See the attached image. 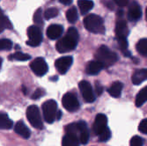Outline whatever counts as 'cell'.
I'll use <instances>...</instances> for the list:
<instances>
[{
	"instance_id": "obj_4",
	"label": "cell",
	"mask_w": 147,
	"mask_h": 146,
	"mask_svg": "<svg viewBox=\"0 0 147 146\" xmlns=\"http://www.w3.org/2000/svg\"><path fill=\"white\" fill-rule=\"evenodd\" d=\"M42 113L44 120L48 123H52L57 120V103L54 100H49L42 104Z\"/></svg>"
},
{
	"instance_id": "obj_39",
	"label": "cell",
	"mask_w": 147,
	"mask_h": 146,
	"mask_svg": "<svg viewBox=\"0 0 147 146\" xmlns=\"http://www.w3.org/2000/svg\"><path fill=\"white\" fill-rule=\"evenodd\" d=\"M145 19H146V21H147V7H146V10H145Z\"/></svg>"
},
{
	"instance_id": "obj_22",
	"label": "cell",
	"mask_w": 147,
	"mask_h": 146,
	"mask_svg": "<svg viewBox=\"0 0 147 146\" xmlns=\"http://www.w3.org/2000/svg\"><path fill=\"white\" fill-rule=\"evenodd\" d=\"M11 29L12 25L9 19L4 14L3 11L0 8V34H1L5 29Z\"/></svg>"
},
{
	"instance_id": "obj_36",
	"label": "cell",
	"mask_w": 147,
	"mask_h": 146,
	"mask_svg": "<svg viewBox=\"0 0 147 146\" xmlns=\"http://www.w3.org/2000/svg\"><path fill=\"white\" fill-rule=\"evenodd\" d=\"M95 92H96V94H97L98 96L101 95V94L103 92V87L99 82L95 83Z\"/></svg>"
},
{
	"instance_id": "obj_6",
	"label": "cell",
	"mask_w": 147,
	"mask_h": 146,
	"mask_svg": "<svg viewBox=\"0 0 147 146\" xmlns=\"http://www.w3.org/2000/svg\"><path fill=\"white\" fill-rule=\"evenodd\" d=\"M28 40L26 41V44L31 47H37L42 42V32L40 26L34 25L31 26L28 29Z\"/></svg>"
},
{
	"instance_id": "obj_23",
	"label": "cell",
	"mask_w": 147,
	"mask_h": 146,
	"mask_svg": "<svg viewBox=\"0 0 147 146\" xmlns=\"http://www.w3.org/2000/svg\"><path fill=\"white\" fill-rule=\"evenodd\" d=\"M147 101V86L141 89L136 97V106L140 108L143 104Z\"/></svg>"
},
{
	"instance_id": "obj_25",
	"label": "cell",
	"mask_w": 147,
	"mask_h": 146,
	"mask_svg": "<svg viewBox=\"0 0 147 146\" xmlns=\"http://www.w3.org/2000/svg\"><path fill=\"white\" fill-rule=\"evenodd\" d=\"M137 50L140 55L147 57V39H141L137 43Z\"/></svg>"
},
{
	"instance_id": "obj_26",
	"label": "cell",
	"mask_w": 147,
	"mask_h": 146,
	"mask_svg": "<svg viewBox=\"0 0 147 146\" xmlns=\"http://www.w3.org/2000/svg\"><path fill=\"white\" fill-rule=\"evenodd\" d=\"M66 18H67L69 22L75 23L78 20V19L77 8L74 7V6L70 8L67 11H66Z\"/></svg>"
},
{
	"instance_id": "obj_1",
	"label": "cell",
	"mask_w": 147,
	"mask_h": 146,
	"mask_svg": "<svg viewBox=\"0 0 147 146\" xmlns=\"http://www.w3.org/2000/svg\"><path fill=\"white\" fill-rule=\"evenodd\" d=\"M78 42V32L75 28H70L66 35L57 43V49L59 53H66L73 50Z\"/></svg>"
},
{
	"instance_id": "obj_28",
	"label": "cell",
	"mask_w": 147,
	"mask_h": 146,
	"mask_svg": "<svg viewBox=\"0 0 147 146\" xmlns=\"http://www.w3.org/2000/svg\"><path fill=\"white\" fill-rule=\"evenodd\" d=\"M89 137H90V134H89V130H88V128H87V125L86 123L85 122L83 127H82V130H81V134H80V137H79V141L82 144H86L88 143V140H89Z\"/></svg>"
},
{
	"instance_id": "obj_24",
	"label": "cell",
	"mask_w": 147,
	"mask_h": 146,
	"mask_svg": "<svg viewBox=\"0 0 147 146\" xmlns=\"http://www.w3.org/2000/svg\"><path fill=\"white\" fill-rule=\"evenodd\" d=\"M117 42H118V46L121 49L122 53L125 56V57H129V45H128V40L127 38H116Z\"/></svg>"
},
{
	"instance_id": "obj_38",
	"label": "cell",
	"mask_w": 147,
	"mask_h": 146,
	"mask_svg": "<svg viewBox=\"0 0 147 146\" xmlns=\"http://www.w3.org/2000/svg\"><path fill=\"white\" fill-rule=\"evenodd\" d=\"M59 1H60V3H62V4L65 5H68L70 4H71L72 0H59Z\"/></svg>"
},
{
	"instance_id": "obj_12",
	"label": "cell",
	"mask_w": 147,
	"mask_h": 146,
	"mask_svg": "<svg viewBox=\"0 0 147 146\" xmlns=\"http://www.w3.org/2000/svg\"><path fill=\"white\" fill-rule=\"evenodd\" d=\"M141 15H142V11L140 5L136 1H133L129 7L128 19L130 21H136L141 18Z\"/></svg>"
},
{
	"instance_id": "obj_32",
	"label": "cell",
	"mask_w": 147,
	"mask_h": 146,
	"mask_svg": "<svg viewBox=\"0 0 147 146\" xmlns=\"http://www.w3.org/2000/svg\"><path fill=\"white\" fill-rule=\"evenodd\" d=\"M12 48V42L8 39L0 40V51L1 50H10Z\"/></svg>"
},
{
	"instance_id": "obj_34",
	"label": "cell",
	"mask_w": 147,
	"mask_h": 146,
	"mask_svg": "<svg viewBox=\"0 0 147 146\" xmlns=\"http://www.w3.org/2000/svg\"><path fill=\"white\" fill-rule=\"evenodd\" d=\"M45 95V91L42 88H38L34 91V92L32 95V99L33 100H38L40 98H42V96Z\"/></svg>"
},
{
	"instance_id": "obj_17",
	"label": "cell",
	"mask_w": 147,
	"mask_h": 146,
	"mask_svg": "<svg viewBox=\"0 0 147 146\" xmlns=\"http://www.w3.org/2000/svg\"><path fill=\"white\" fill-rule=\"evenodd\" d=\"M147 79V70L146 69H140L137 70L134 73H133L131 77V81L132 83L138 85L145 81Z\"/></svg>"
},
{
	"instance_id": "obj_5",
	"label": "cell",
	"mask_w": 147,
	"mask_h": 146,
	"mask_svg": "<svg viewBox=\"0 0 147 146\" xmlns=\"http://www.w3.org/2000/svg\"><path fill=\"white\" fill-rule=\"evenodd\" d=\"M26 118H28V122L34 128H36L38 129H43L42 116L37 106L35 105L29 106L28 109H26Z\"/></svg>"
},
{
	"instance_id": "obj_10",
	"label": "cell",
	"mask_w": 147,
	"mask_h": 146,
	"mask_svg": "<svg viewBox=\"0 0 147 146\" xmlns=\"http://www.w3.org/2000/svg\"><path fill=\"white\" fill-rule=\"evenodd\" d=\"M73 59L71 57H63L56 60L55 67L60 74H65L72 64Z\"/></svg>"
},
{
	"instance_id": "obj_20",
	"label": "cell",
	"mask_w": 147,
	"mask_h": 146,
	"mask_svg": "<svg viewBox=\"0 0 147 146\" xmlns=\"http://www.w3.org/2000/svg\"><path fill=\"white\" fill-rule=\"evenodd\" d=\"M13 127V122L9 118V116L0 112V129H11Z\"/></svg>"
},
{
	"instance_id": "obj_40",
	"label": "cell",
	"mask_w": 147,
	"mask_h": 146,
	"mask_svg": "<svg viewBox=\"0 0 147 146\" xmlns=\"http://www.w3.org/2000/svg\"><path fill=\"white\" fill-rule=\"evenodd\" d=\"M2 58H0V69H1V66H2Z\"/></svg>"
},
{
	"instance_id": "obj_31",
	"label": "cell",
	"mask_w": 147,
	"mask_h": 146,
	"mask_svg": "<svg viewBox=\"0 0 147 146\" xmlns=\"http://www.w3.org/2000/svg\"><path fill=\"white\" fill-rule=\"evenodd\" d=\"M99 137H100V142H107L108 140L110 139L111 137V131L110 129L107 127L104 130L101 131V133L99 135Z\"/></svg>"
},
{
	"instance_id": "obj_11",
	"label": "cell",
	"mask_w": 147,
	"mask_h": 146,
	"mask_svg": "<svg viewBox=\"0 0 147 146\" xmlns=\"http://www.w3.org/2000/svg\"><path fill=\"white\" fill-rule=\"evenodd\" d=\"M108 124V118L103 114H98L95 117L94 123H93V131L96 135H100L101 133V131L104 130Z\"/></svg>"
},
{
	"instance_id": "obj_14",
	"label": "cell",
	"mask_w": 147,
	"mask_h": 146,
	"mask_svg": "<svg viewBox=\"0 0 147 146\" xmlns=\"http://www.w3.org/2000/svg\"><path fill=\"white\" fill-rule=\"evenodd\" d=\"M63 32V26L58 24H53L50 25L47 29V36L51 40L58 39Z\"/></svg>"
},
{
	"instance_id": "obj_2",
	"label": "cell",
	"mask_w": 147,
	"mask_h": 146,
	"mask_svg": "<svg viewBox=\"0 0 147 146\" xmlns=\"http://www.w3.org/2000/svg\"><path fill=\"white\" fill-rule=\"evenodd\" d=\"M94 57H95V60H97L103 65L104 68L109 67V66L113 65L118 60V57L115 53L112 52L105 45L100 46L97 49L94 55Z\"/></svg>"
},
{
	"instance_id": "obj_3",
	"label": "cell",
	"mask_w": 147,
	"mask_h": 146,
	"mask_svg": "<svg viewBox=\"0 0 147 146\" xmlns=\"http://www.w3.org/2000/svg\"><path fill=\"white\" fill-rule=\"evenodd\" d=\"M83 24L86 30L92 34H102L105 33V26L103 20L96 14H89L85 17Z\"/></svg>"
},
{
	"instance_id": "obj_8",
	"label": "cell",
	"mask_w": 147,
	"mask_h": 146,
	"mask_svg": "<svg viewBox=\"0 0 147 146\" xmlns=\"http://www.w3.org/2000/svg\"><path fill=\"white\" fill-rule=\"evenodd\" d=\"M30 68L32 71L38 77L44 76L49 70L46 61L42 57H37L33 60L30 63Z\"/></svg>"
},
{
	"instance_id": "obj_30",
	"label": "cell",
	"mask_w": 147,
	"mask_h": 146,
	"mask_svg": "<svg viewBox=\"0 0 147 146\" xmlns=\"http://www.w3.org/2000/svg\"><path fill=\"white\" fill-rule=\"evenodd\" d=\"M58 10L57 8L56 7H50L49 9H47L44 12V18L46 20H50V19H53V18H55L58 15Z\"/></svg>"
},
{
	"instance_id": "obj_9",
	"label": "cell",
	"mask_w": 147,
	"mask_h": 146,
	"mask_svg": "<svg viewBox=\"0 0 147 146\" xmlns=\"http://www.w3.org/2000/svg\"><path fill=\"white\" fill-rule=\"evenodd\" d=\"M78 87H79L80 92H81V94H82V97L86 102L92 103L94 101L95 96H94V94H93V91L90 83H88L86 80H82L79 82Z\"/></svg>"
},
{
	"instance_id": "obj_29",
	"label": "cell",
	"mask_w": 147,
	"mask_h": 146,
	"mask_svg": "<svg viewBox=\"0 0 147 146\" xmlns=\"http://www.w3.org/2000/svg\"><path fill=\"white\" fill-rule=\"evenodd\" d=\"M33 19H34V21L35 22L36 26H41L43 25V20H42V8H38L35 11Z\"/></svg>"
},
{
	"instance_id": "obj_7",
	"label": "cell",
	"mask_w": 147,
	"mask_h": 146,
	"mask_svg": "<svg viewBox=\"0 0 147 146\" xmlns=\"http://www.w3.org/2000/svg\"><path fill=\"white\" fill-rule=\"evenodd\" d=\"M63 107L69 112H75L79 109V102L77 96L71 92H66L62 99Z\"/></svg>"
},
{
	"instance_id": "obj_13",
	"label": "cell",
	"mask_w": 147,
	"mask_h": 146,
	"mask_svg": "<svg viewBox=\"0 0 147 146\" xmlns=\"http://www.w3.org/2000/svg\"><path fill=\"white\" fill-rule=\"evenodd\" d=\"M129 34V28L124 20L120 19L115 25V36L116 38H127Z\"/></svg>"
},
{
	"instance_id": "obj_35",
	"label": "cell",
	"mask_w": 147,
	"mask_h": 146,
	"mask_svg": "<svg viewBox=\"0 0 147 146\" xmlns=\"http://www.w3.org/2000/svg\"><path fill=\"white\" fill-rule=\"evenodd\" d=\"M138 130L141 132V133L147 135V119H144V120L139 123Z\"/></svg>"
},
{
	"instance_id": "obj_15",
	"label": "cell",
	"mask_w": 147,
	"mask_h": 146,
	"mask_svg": "<svg viewBox=\"0 0 147 146\" xmlns=\"http://www.w3.org/2000/svg\"><path fill=\"white\" fill-rule=\"evenodd\" d=\"M103 65L98 62L97 60L94 61H91L86 64V72L88 75H97L100 72V71L103 69Z\"/></svg>"
},
{
	"instance_id": "obj_37",
	"label": "cell",
	"mask_w": 147,
	"mask_h": 146,
	"mask_svg": "<svg viewBox=\"0 0 147 146\" xmlns=\"http://www.w3.org/2000/svg\"><path fill=\"white\" fill-rule=\"evenodd\" d=\"M114 1H115V3L117 5L121 6V7H123V6H125L126 5H128V3H129V0H114Z\"/></svg>"
},
{
	"instance_id": "obj_18",
	"label": "cell",
	"mask_w": 147,
	"mask_h": 146,
	"mask_svg": "<svg viewBox=\"0 0 147 146\" xmlns=\"http://www.w3.org/2000/svg\"><path fill=\"white\" fill-rule=\"evenodd\" d=\"M123 83L119 82V81H116V82H114L110 85V87L109 88L108 92H109V94H110V96H112L114 98H119L120 96H121L122 91H123Z\"/></svg>"
},
{
	"instance_id": "obj_27",
	"label": "cell",
	"mask_w": 147,
	"mask_h": 146,
	"mask_svg": "<svg viewBox=\"0 0 147 146\" xmlns=\"http://www.w3.org/2000/svg\"><path fill=\"white\" fill-rule=\"evenodd\" d=\"M31 58V57L28 54H24L22 52H16L9 56V60L15 61H28Z\"/></svg>"
},
{
	"instance_id": "obj_33",
	"label": "cell",
	"mask_w": 147,
	"mask_h": 146,
	"mask_svg": "<svg viewBox=\"0 0 147 146\" xmlns=\"http://www.w3.org/2000/svg\"><path fill=\"white\" fill-rule=\"evenodd\" d=\"M143 144H144L143 139L140 137H138V136L133 137L130 139V142H129V145L130 146H143Z\"/></svg>"
},
{
	"instance_id": "obj_19",
	"label": "cell",
	"mask_w": 147,
	"mask_h": 146,
	"mask_svg": "<svg viewBox=\"0 0 147 146\" xmlns=\"http://www.w3.org/2000/svg\"><path fill=\"white\" fill-rule=\"evenodd\" d=\"M79 139L71 134H67L63 137L62 146H79Z\"/></svg>"
},
{
	"instance_id": "obj_21",
	"label": "cell",
	"mask_w": 147,
	"mask_h": 146,
	"mask_svg": "<svg viewBox=\"0 0 147 146\" xmlns=\"http://www.w3.org/2000/svg\"><path fill=\"white\" fill-rule=\"evenodd\" d=\"M78 8L80 10L81 14L84 15L93 7V2L92 0H78Z\"/></svg>"
},
{
	"instance_id": "obj_16",
	"label": "cell",
	"mask_w": 147,
	"mask_h": 146,
	"mask_svg": "<svg viewBox=\"0 0 147 146\" xmlns=\"http://www.w3.org/2000/svg\"><path fill=\"white\" fill-rule=\"evenodd\" d=\"M14 131L16 133L20 136L21 137L25 138V139H28L30 137L31 135V132L29 130V129L26 126V124L22 122V121H19L15 126H14Z\"/></svg>"
}]
</instances>
